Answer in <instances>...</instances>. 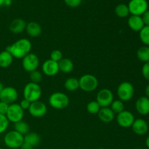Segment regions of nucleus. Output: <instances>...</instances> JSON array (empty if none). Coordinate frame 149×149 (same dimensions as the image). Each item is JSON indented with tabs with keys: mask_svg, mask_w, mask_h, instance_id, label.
Wrapping results in <instances>:
<instances>
[{
	"mask_svg": "<svg viewBox=\"0 0 149 149\" xmlns=\"http://www.w3.org/2000/svg\"><path fill=\"white\" fill-rule=\"evenodd\" d=\"M31 42L26 38L20 39L6 48V50L10 52L16 59H23L26 55L30 53L31 50Z\"/></svg>",
	"mask_w": 149,
	"mask_h": 149,
	"instance_id": "1",
	"label": "nucleus"
},
{
	"mask_svg": "<svg viewBox=\"0 0 149 149\" xmlns=\"http://www.w3.org/2000/svg\"><path fill=\"white\" fill-rule=\"evenodd\" d=\"M42 94V91L39 84L31 81L27 83L23 89V97L31 103L39 100Z\"/></svg>",
	"mask_w": 149,
	"mask_h": 149,
	"instance_id": "2",
	"label": "nucleus"
},
{
	"mask_svg": "<svg viewBox=\"0 0 149 149\" xmlns=\"http://www.w3.org/2000/svg\"><path fill=\"white\" fill-rule=\"evenodd\" d=\"M49 106L57 110L64 109L69 105V98L65 93L61 92H55L49 97Z\"/></svg>",
	"mask_w": 149,
	"mask_h": 149,
	"instance_id": "3",
	"label": "nucleus"
},
{
	"mask_svg": "<svg viewBox=\"0 0 149 149\" xmlns=\"http://www.w3.org/2000/svg\"><path fill=\"white\" fill-rule=\"evenodd\" d=\"M24 142V136L15 130L7 132L4 137V145L10 149L20 148Z\"/></svg>",
	"mask_w": 149,
	"mask_h": 149,
	"instance_id": "4",
	"label": "nucleus"
},
{
	"mask_svg": "<svg viewBox=\"0 0 149 149\" xmlns=\"http://www.w3.org/2000/svg\"><path fill=\"white\" fill-rule=\"evenodd\" d=\"M79 88L86 93L95 91L98 87V80L97 77L92 74H84L79 79Z\"/></svg>",
	"mask_w": 149,
	"mask_h": 149,
	"instance_id": "5",
	"label": "nucleus"
},
{
	"mask_svg": "<svg viewBox=\"0 0 149 149\" xmlns=\"http://www.w3.org/2000/svg\"><path fill=\"white\" fill-rule=\"evenodd\" d=\"M135 89L129 81H123L117 87V95L120 100L123 102L129 101L133 97Z\"/></svg>",
	"mask_w": 149,
	"mask_h": 149,
	"instance_id": "6",
	"label": "nucleus"
},
{
	"mask_svg": "<svg viewBox=\"0 0 149 149\" xmlns=\"http://www.w3.org/2000/svg\"><path fill=\"white\" fill-rule=\"evenodd\" d=\"M130 14L132 15L141 16L148 10L147 0H130L127 4Z\"/></svg>",
	"mask_w": 149,
	"mask_h": 149,
	"instance_id": "7",
	"label": "nucleus"
},
{
	"mask_svg": "<svg viewBox=\"0 0 149 149\" xmlns=\"http://www.w3.org/2000/svg\"><path fill=\"white\" fill-rule=\"evenodd\" d=\"M9 122L12 123H17L23 120L24 116V111L21 109L20 105L17 103H13L9 106L8 110L5 115Z\"/></svg>",
	"mask_w": 149,
	"mask_h": 149,
	"instance_id": "8",
	"label": "nucleus"
},
{
	"mask_svg": "<svg viewBox=\"0 0 149 149\" xmlns=\"http://www.w3.org/2000/svg\"><path fill=\"white\" fill-rule=\"evenodd\" d=\"M39 65V57L34 53L28 54L22 59V66L23 69L27 72H32L33 71L37 70Z\"/></svg>",
	"mask_w": 149,
	"mask_h": 149,
	"instance_id": "9",
	"label": "nucleus"
},
{
	"mask_svg": "<svg viewBox=\"0 0 149 149\" xmlns=\"http://www.w3.org/2000/svg\"><path fill=\"white\" fill-rule=\"evenodd\" d=\"M113 100V94L111 90L107 88H103L99 90L96 95V101L100 107H110Z\"/></svg>",
	"mask_w": 149,
	"mask_h": 149,
	"instance_id": "10",
	"label": "nucleus"
},
{
	"mask_svg": "<svg viewBox=\"0 0 149 149\" xmlns=\"http://www.w3.org/2000/svg\"><path fill=\"white\" fill-rule=\"evenodd\" d=\"M18 98V93L13 87H4L0 93V101L10 105L15 103Z\"/></svg>",
	"mask_w": 149,
	"mask_h": 149,
	"instance_id": "11",
	"label": "nucleus"
},
{
	"mask_svg": "<svg viewBox=\"0 0 149 149\" xmlns=\"http://www.w3.org/2000/svg\"><path fill=\"white\" fill-rule=\"evenodd\" d=\"M135 119L133 113L126 110H124L121 113H118L116 116L117 124L121 127L123 128L131 127Z\"/></svg>",
	"mask_w": 149,
	"mask_h": 149,
	"instance_id": "12",
	"label": "nucleus"
},
{
	"mask_svg": "<svg viewBox=\"0 0 149 149\" xmlns=\"http://www.w3.org/2000/svg\"><path fill=\"white\" fill-rule=\"evenodd\" d=\"M29 112L33 117L41 118L45 116L47 112V107L43 102L40 100L31 103Z\"/></svg>",
	"mask_w": 149,
	"mask_h": 149,
	"instance_id": "13",
	"label": "nucleus"
},
{
	"mask_svg": "<svg viewBox=\"0 0 149 149\" xmlns=\"http://www.w3.org/2000/svg\"><path fill=\"white\" fill-rule=\"evenodd\" d=\"M42 70L44 74L47 77H54L60 71L58 63L52 61L51 59L47 60L42 64Z\"/></svg>",
	"mask_w": 149,
	"mask_h": 149,
	"instance_id": "14",
	"label": "nucleus"
},
{
	"mask_svg": "<svg viewBox=\"0 0 149 149\" xmlns=\"http://www.w3.org/2000/svg\"><path fill=\"white\" fill-rule=\"evenodd\" d=\"M131 127L134 133L138 135H146L148 131V123L143 119H135Z\"/></svg>",
	"mask_w": 149,
	"mask_h": 149,
	"instance_id": "15",
	"label": "nucleus"
},
{
	"mask_svg": "<svg viewBox=\"0 0 149 149\" xmlns=\"http://www.w3.org/2000/svg\"><path fill=\"white\" fill-rule=\"evenodd\" d=\"M135 109L139 114L146 116L149 114V97L141 96L135 103Z\"/></svg>",
	"mask_w": 149,
	"mask_h": 149,
	"instance_id": "16",
	"label": "nucleus"
},
{
	"mask_svg": "<svg viewBox=\"0 0 149 149\" xmlns=\"http://www.w3.org/2000/svg\"><path fill=\"white\" fill-rule=\"evenodd\" d=\"M127 24L130 29L135 32H140L145 26L141 16L132 15L128 18Z\"/></svg>",
	"mask_w": 149,
	"mask_h": 149,
	"instance_id": "17",
	"label": "nucleus"
},
{
	"mask_svg": "<svg viewBox=\"0 0 149 149\" xmlns=\"http://www.w3.org/2000/svg\"><path fill=\"white\" fill-rule=\"evenodd\" d=\"M26 22L23 19L16 18L14 19L13 21L10 23L9 29L10 31L13 33L15 34H19L26 30Z\"/></svg>",
	"mask_w": 149,
	"mask_h": 149,
	"instance_id": "18",
	"label": "nucleus"
},
{
	"mask_svg": "<svg viewBox=\"0 0 149 149\" xmlns=\"http://www.w3.org/2000/svg\"><path fill=\"white\" fill-rule=\"evenodd\" d=\"M99 119L103 123H110L115 118V113L112 111L110 107H103L100 109L97 113Z\"/></svg>",
	"mask_w": 149,
	"mask_h": 149,
	"instance_id": "19",
	"label": "nucleus"
},
{
	"mask_svg": "<svg viewBox=\"0 0 149 149\" xmlns=\"http://www.w3.org/2000/svg\"><path fill=\"white\" fill-rule=\"evenodd\" d=\"M26 31L28 35L31 37H38L42 34V26L38 23L34 21H31L26 24Z\"/></svg>",
	"mask_w": 149,
	"mask_h": 149,
	"instance_id": "20",
	"label": "nucleus"
},
{
	"mask_svg": "<svg viewBox=\"0 0 149 149\" xmlns=\"http://www.w3.org/2000/svg\"><path fill=\"white\" fill-rule=\"evenodd\" d=\"M13 57L7 50L1 51L0 52V67L2 68H8L13 62Z\"/></svg>",
	"mask_w": 149,
	"mask_h": 149,
	"instance_id": "21",
	"label": "nucleus"
},
{
	"mask_svg": "<svg viewBox=\"0 0 149 149\" xmlns=\"http://www.w3.org/2000/svg\"><path fill=\"white\" fill-rule=\"evenodd\" d=\"M58 67H59L60 71L65 73V74H68L74 69V63L71 60L63 58L58 62Z\"/></svg>",
	"mask_w": 149,
	"mask_h": 149,
	"instance_id": "22",
	"label": "nucleus"
},
{
	"mask_svg": "<svg viewBox=\"0 0 149 149\" xmlns=\"http://www.w3.org/2000/svg\"><path fill=\"white\" fill-rule=\"evenodd\" d=\"M24 142L34 148L40 143L41 138L36 132H29L24 135Z\"/></svg>",
	"mask_w": 149,
	"mask_h": 149,
	"instance_id": "23",
	"label": "nucleus"
},
{
	"mask_svg": "<svg viewBox=\"0 0 149 149\" xmlns=\"http://www.w3.org/2000/svg\"><path fill=\"white\" fill-rule=\"evenodd\" d=\"M64 87L65 90L70 92H74L79 88V79L74 77H70L65 80L64 83Z\"/></svg>",
	"mask_w": 149,
	"mask_h": 149,
	"instance_id": "24",
	"label": "nucleus"
},
{
	"mask_svg": "<svg viewBox=\"0 0 149 149\" xmlns=\"http://www.w3.org/2000/svg\"><path fill=\"white\" fill-rule=\"evenodd\" d=\"M137 58L143 63L149 62V47L142 46L137 51Z\"/></svg>",
	"mask_w": 149,
	"mask_h": 149,
	"instance_id": "25",
	"label": "nucleus"
},
{
	"mask_svg": "<svg viewBox=\"0 0 149 149\" xmlns=\"http://www.w3.org/2000/svg\"><path fill=\"white\" fill-rule=\"evenodd\" d=\"M115 14L121 18L127 17L130 15V10L128 6L125 4H119L115 7Z\"/></svg>",
	"mask_w": 149,
	"mask_h": 149,
	"instance_id": "26",
	"label": "nucleus"
},
{
	"mask_svg": "<svg viewBox=\"0 0 149 149\" xmlns=\"http://www.w3.org/2000/svg\"><path fill=\"white\" fill-rule=\"evenodd\" d=\"M14 128V130L23 135V136L27 133H29V125H28V123H26V122L23 120L20 121V122H17V123H15Z\"/></svg>",
	"mask_w": 149,
	"mask_h": 149,
	"instance_id": "27",
	"label": "nucleus"
},
{
	"mask_svg": "<svg viewBox=\"0 0 149 149\" xmlns=\"http://www.w3.org/2000/svg\"><path fill=\"white\" fill-rule=\"evenodd\" d=\"M110 109H111L113 113L118 114V113H121V112L125 110V104H124V102L120 100L119 99V100H113L111 104Z\"/></svg>",
	"mask_w": 149,
	"mask_h": 149,
	"instance_id": "28",
	"label": "nucleus"
},
{
	"mask_svg": "<svg viewBox=\"0 0 149 149\" xmlns=\"http://www.w3.org/2000/svg\"><path fill=\"white\" fill-rule=\"evenodd\" d=\"M139 37L144 45L149 47V26H144L139 32Z\"/></svg>",
	"mask_w": 149,
	"mask_h": 149,
	"instance_id": "29",
	"label": "nucleus"
},
{
	"mask_svg": "<svg viewBox=\"0 0 149 149\" xmlns=\"http://www.w3.org/2000/svg\"><path fill=\"white\" fill-rule=\"evenodd\" d=\"M100 109L101 107L96 100L89 102L87 105V111L91 114H97Z\"/></svg>",
	"mask_w": 149,
	"mask_h": 149,
	"instance_id": "30",
	"label": "nucleus"
},
{
	"mask_svg": "<svg viewBox=\"0 0 149 149\" xmlns=\"http://www.w3.org/2000/svg\"><path fill=\"white\" fill-rule=\"evenodd\" d=\"M30 80L31 82L39 84L42 81V74L40 71H33L30 73Z\"/></svg>",
	"mask_w": 149,
	"mask_h": 149,
	"instance_id": "31",
	"label": "nucleus"
},
{
	"mask_svg": "<svg viewBox=\"0 0 149 149\" xmlns=\"http://www.w3.org/2000/svg\"><path fill=\"white\" fill-rule=\"evenodd\" d=\"M9 121L5 115L0 114V135L4 133L9 126Z\"/></svg>",
	"mask_w": 149,
	"mask_h": 149,
	"instance_id": "32",
	"label": "nucleus"
},
{
	"mask_svg": "<svg viewBox=\"0 0 149 149\" xmlns=\"http://www.w3.org/2000/svg\"><path fill=\"white\" fill-rule=\"evenodd\" d=\"M63 58V53L59 49H54L50 54V59L55 62H59Z\"/></svg>",
	"mask_w": 149,
	"mask_h": 149,
	"instance_id": "33",
	"label": "nucleus"
},
{
	"mask_svg": "<svg viewBox=\"0 0 149 149\" xmlns=\"http://www.w3.org/2000/svg\"><path fill=\"white\" fill-rule=\"evenodd\" d=\"M65 4L71 8L78 7L82 2V0H63Z\"/></svg>",
	"mask_w": 149,
	"mask_h": 149,
	"instance_id": "34",
	"label": "nucleus"
},
{
	"mask_svg": "<svg viewBox=\"0 0 149 149\" xmlns=\"http://www.w3.org/2000/svg\"><path fill=\"white\" fill-rule=\"evenodd\" d=\"M142 75L146 80L149 81V62L145 63L141 69Z\"/></svg>",
	"mask_w": 149,
	"mask_h": 149,
	"instance_id": "35",
	"label": "nucleus"
},
{
	"mask_svg": "<svg viewBox=\"0 0 149 149\" xmlns=\"http://www.w3.org/2000/svg\"><path fill=\"white\" fill-rule=\"evenodd\" d=\"M9 106L10 105L7 104V103L2 101H0V114L6 115L7 110H8Z\"/></svg>",
	"mask_w": 149,
	"mask_h": 149,
	"instance_id": "36",
	"label": "nucleus"
},
{
	"mask_svg": "<svg viewBox=\"0 0 149 149\" xmlns=\"http://www.w3.org/2000/svg\"><path fill=\"white\" fill-rule=\"evenodd\" d=\"M20 106L21 107V109H23V111L25 110H29V107H30L31 102H29V100H26V99H23V100L20 101V103H19Z\"/></svg>",
	"mask_w": 149,
	"mask_h": 149,
	"instance_id": "37",
	"label": "nucleus"
},
{
	"mask_svg": "<svg viewBox=\"0 0 149 149\" xmlns=\"http://www.w3.org/2000/svg\"><path fill=\"white\" fill-rule=\"evenodd\" d=\"M142 20L145 26H149V10L146 11L143 14L141 15Z\"/></svg>",
	"mask_w": 149,
	"mask_h": 149,
	"instance_id": "38",
	"label": "nucleus"
},
{
	"mask_svg": "<svg viewBox=\"0 0 149 149\" xmlns=\"http://www.w3.org/2000/svg\"><path fill=\"white\" fill-rule=\"evenodd\" d=\"M20 149H33V147H32L31 146L29 145V143L26 142H23V143L22 144V146H20Z\"/></svg>",
	"mask_w": 149,
	"mask_h": 149,
	"instance_id": "39",
	"label": "nucleus"
},
{
	"mask_svg": "<svg viewBox=\"0 0 149 149\" xmlns=\"http://www.w3.org/2000/svg\"><path fill=\"white\" fill-rule=\"evenodd\" d=\"M12 4V0H4V6H10Z\"/></svg>",
	"mask_w": 149,
	"mask_h": 149,
	"instance_id": "40",
	"label": "nucleus"
},
{
	"mask_svg": "<svg viewBox=\"0 0 149 149\" xmlns=\"http://www.w3.org/2000/svg\"><path fill=\"white\" fill-rule=\"evenodd\" d=\"M145 94H146V97H149V84L146 86V87Z\"/></svg>",
	"mask_w": 149,
	"mask_h": 149,
	"instance_id": "41",
	"label": "nucleus"
},
{
	"mask_svg": "<svg viewBox=\"0 0 149 149\" xmlns=\"http://www.w3.org/2000/svg\"><path fill=\"white\" fill-rule=\"evenodd\" d=\"M146 146L147 148L149 149V135L147 137L146 139Z\"/></svg>",
	"mask_w": 149,
	"mask_h": 149,
	"instance_id": "42",
	"label": "nucleus"
},
{
	"mask_svg": "<svg viewBox=\"0 0 149 149\" xmlns=\"http://www.w3.org/2000/svg\"><path fill=\"white\" fill-rule=\"evenodd\" d=\"M4 85L2 84V83L0 82V93H1V91H2V90L4 89Z\"/></svg>",
	"mask_w": 149,
	"mask_h": 149,
	"instance_id": "43",
	"label": "nucleus"
},
{
	"mask_svg": "<svg viewBox=\"0 0 149 149\" xmlns=\"http://www.w3.org/2000/svg\"><path fill=\"white\" fill-rule=\"evenodd\" d=\"M4 5V0H0V7Z\"/></svg>",
	"mask_w": 149,
	"mask_h": 149,
	"instance_id": "44",
	"label": "nucleus"
},
{
	"mask_svg": "<svg viewBox=\"0 0 149 149\" xmlns=\"http://www.w3.org/2000/svg\"><path fill=\"white\" fill-rule=\"evenodd\" d=\"M97 149H106V148H97Z\"/></svg>",
	"mask_w": 149,
	"mask_h": 149,
	"instance_id": "45",
	"label": "nucleus"
},
{
	"mask_svg": "<svg viewBox=\"0 0 149 149\" xmlns=\"http://www.w3.org/2000/svg\"><path fill=\"white\" fill-rule=\"evenodd\" d=\"M0 149H3V148H0Z\"/></svg>",
	"mask_w": 149,
	"mask_h": 149,
	"instance_id": "46",
	"label": "nucleus"
},
{
	"mask_svg": "<svg viewBox=\"0 0 149 149\" xmlns=\"http://www.w3.org/2000/svg\"><path fill=\"white\" fill-rule=\"evenodd\" d=\"M16 149H20V148H16Z\"/></svg>",
	"mask_w": 149,
	"mask_h": 149,
	"instance_id": "47",
	"label": "nucleus"
}]
</instances>
